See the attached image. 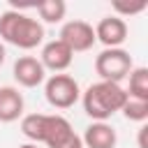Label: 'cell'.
<instances>
[{
  "mask_svg": "<svg viewBox=\"0 0 148 148\" xmlns=\"http://www.w3.org/2000/svg\"><path fill=\"white\" fill-rule=\"evenodd\" d=\"M132 69H134V62L125 49H104L95 58V72L99 74V81L120 83L123 79L130 76Z\"/></svg>",
  "mask_w": 148,
  "mask_h": 148,
  "instance_id": "3957f363",
  "label": "cell"
},
{
  "mask_svg": "<svg viewBox=\"0 0 148 148\" xmlns=\"http://www.w3.org/2000/svg\"><path fill=\"white\" fill-rule=\"evenodd\" d=\"M0 39L30 51L44 42V25L18 9H7L0 14Z\"/></svg>",
  "mask_w": 148,
  "mask_h": 148,
  "instance_id": "6da1fadb",
  "label": "cell"
},
{
  "mask_svg": "<svg viewBox=\"0 0 148 148\" xmlns=\"http://www.w3.org/2000/svg\"><path fill=\"white\" fill-rule=\"evenodd\" d=\"M123 116L127 118V120H134V123H143L146 118H148V102H143V99H132V97H127V102L123 104Z\"/></svg>",
  "mask_w": 148,
  "mask_h": 148,
  "instance_id": "9a60e30c",
  "label": "cell"
},
{
  "mask_svg": "<svg viewBox=\"0 0 148 148\" xmlns=\"http://www.w3.org/2000/svg\"><path fill=\"white\" fill-rule=\"evenodd\" d=\"M44 97L53 109H69L79 102L81 88L69 74H53L44 83Z\"/></svg>",
  "mask_w": 148,
  "mask_h": 148,
  "instance_id": "277c9868",
  "label": "cell"
},
{
  "mask_svg": "<svg viewBox=\"0 0 148 148\" xmlns=\"http://www.w3.org/2000/svg\"><path fill=\"white\" fill-rule=\"evenodd\" d=\"M42 143L46 148H83V141L72 130V123L58 113H46Z\"/></svg>",
  "mask_w": 148,
  "mask_h": 148,
  "instance_id": "5b68a950",
  "label": "cell"
},
{
  "mask_svg": "<svg viewBox=\"0 0 148 148\" xmlns=\"http://www.w3.org/2000/svg\"><path fill=\"white\" fill-rule=\"evenodd\" d=\"M146 130H148V127H141V130H139V148H148V146H146Z\"/></svg>",
  "mask_w": 148,
  "mask_h": 148,
  "instance_id": "e0dca14e",
  "label": "cell"
},
{
  "mask_svg": "<svg viewBox=\"0 0 148 148\" xmlns=\"http://www.w3.org/2000/svg\"><path fill=\"white\" fill-rule=\"evenodd\" d=\"M23 116V95L14 86H0V123H14Z\"/></svg>",
  "mask_w": 148,
  "mask_h": 148,
  "instance_id": "8fae6325",
  "label": "cell"
},
{
  "mask_svg": "<svg viewBox=\"0 0 148 148\" xmlns=\"http://www.w3.org/2000/svg\"><path fill=\"white\" fill-rule=\"evenodd\" d=\"M12 74H14V81L23 88H37L46 79V69L42 67V62L35 56H21L14 62Z\"/></svg>",
  "mask_w": 148,
  "mask_h": 148,
  "instance_id": "9c48e42d",
  "label": "cell"
},
{
  "mask_svg": "<svg viewBox=\"0 0 148 148\" xmlns=\"http://www.w3.org/2000/svg\"><path fill=\"white\" fill-rule=\"evenodd\" d=\"M44 125H46V113H28V116L21 118V132L32 143H42Z\"/></svg>",
  "mask_w": 148,
  "mask_h": 148,
  "instance_id": "4fadbf2b",
  "label": "cell"
},
{
  "mask_svg": "<svg viewBox=\"0 0 148 148\" xmlns=\"http://www.w3.org/2000/svg\"><path fill=\"white\" fill-rule=\"evenodd\" d=\"M60 42H65L72 53H81V51H90L92 44L97 42L95 39V30L88 21H81V18H72L67 23H62L60 28Z\"/></svg>",
  "mask_w": 148,
  "mask_h": 148,
  "instance_id": "8992f818",
  "label": "cell"
},
{
  "mask_svg": "<svg viewBox=\"0 0 148 148\" xmlns=\"http://www.w3.org/2000/svg\"><path fill=\"white\" fill-rule=\"evenodd\" d=\"M81 102H83L86 116H90L92 123H106V118H111L116 111L123 109V104L127 102V92L120 83L97 81L86 88V92L81 95Z\"/></svg>",
  "mask_w": 148,
  "mask_h": 148,
  "instance_id": "7a4b0ae2",
  "label": "cell"
},
{
  "mask_svg": "<svg viewBox=\"0 0 148 148\" xmlns=\"http://www.w3.org/2000/svg\"><path fill=\"white\" fill-rule=\"evenodd\" d=\"M5 58H7V51H5V44L0 42V67H2V62H5Z\"/></svg>",
  "mask_w": 148,
  "mask_h": 148,
  "instance_id": "ac0fdd59",
  "label": "cell"
},
{
  "mask_svg": "<svg viewBox=\"0 0 148 148\" xmlns=\"http://www.w3.org/2000/svg\"><path fill=\"white\" fill-rule=\"evenodd\" d=\"M74 60V53L72 49L60 42V39H53V42H46L44 49H42V56H39V62L44 69H51L56 74H62Z\"/></svg>",
  "mask_w": 148,
  "mask_h": 148,
  "instance_id": "ba28073f",
  "label": "cell"
},
{
  "mask_svg": "<svg viewBox=\"0 0 148 148\" xmlns=\"http://www.w3.org/2000/svg\"><path fill=\"white\" fill-rule=\"evenodd\" d=\"M35 7H37V14L44 23H60L67 14V5L62 0H42Z\"/></svg>",
  "mask_w": 148,
  "mask_h": 148,
  "instance_id": "5bb4252c",
  "label": "cell"
},
{
  "mask_svg": "<svg viewBox=\"0 0 148 148\" xmlns=\"http://www.w3.org/2000/svg\"><path fill=\"white\" fill-rule=\"evenodd\" d=\"M146 7H148L146 0H141V2H136V5H120V2H113V9L120 14V18H123V16H132V14H141ZM118 14H116V16H118Z\"/></svg>",
  "mask_w": 148,
  "mask_h": 148,
  "instance_id": "2e32d148",
  "label": "cell"
},
{
  "mask_svg": "<svg viewBox=\"0 0 148 148\" xmlns=\"http://www.w3.org/2000/svg\"><path fill=\"white\" fill-rule=\"evenodd\" d=\"M92 30H95V39L102 42L106 49H120V44L127 39V23L116 14L99 18Z\"/></svg>",
  "mask_w": 148,
  "mask_h": 148,
  "instance_id": "52a82bcc",
  "label": "cell"
},
{
  "mask_svg": "<svg viewBox=\"0 0 148 148\" xmlns=\"http://www.w3.org/2000/svg\"><path fill=\"white\" fill-rule=\"evenodd\" d=\"M83 148H116V130L109 123H90L81 136Z\"/></svg>",
  "mask_w": 148,
  "mask_h": 148,
  "instance_id": "30bf717a",
  "label": "cell"
},
{
  "mask_svg": "<svg viewBox=\"0 0 148 148\" xmlns=\"http://www.w3.org/2000/svg\"><path fill=\"white\" fill-rule=\"evenodd\" d=\"M18 148H37V143H23V146H18Z\"/></svg>",
  "mask_w": 148,
  "mask_h": 148,
  "instance_id": "d6986e66",
  "label": "cell"
},
{
  "mask_svg": "<svg viewBox=\"0 0 148 148\" xmlns=\"http://www.w3.org/2000/svg\"><path fill=\"white\" fill-rule=\"evenodd\" d=\"M127 97L132 99H143L148 102V69L146 67H134L130 72V88L125 90Z\"/></svg>",
  "mask_w": 148,
  "mask_h": 148,
  "instance_id": "7c38bea8",
  "label": "cell"
}]
</instances>
